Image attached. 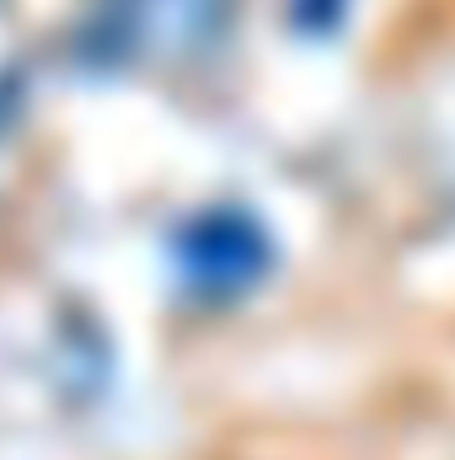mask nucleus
I'll use <instances>...</instances> for the list:
<instances>
[{"label":"nucleus","mask_w":455,"mask_h":460,"mask_svg":"<svg viewBox=\"0 0 455 460\" xmlns=\"http://www.w3.org/2000/svg\"><path fill=\"white\" fill-rule=\"evenodd\" d=\"M150 32V0H81L65 27V54L81 70H118Z\"/></svg>","instance_id":"nucleus-2"},{"label":"nucleus","mask_w":455,"mask_h":460,"mask_svg":"<svg viewBox=\"0 0 455 460\" xmlns=\"http://www.w3.org/2000/svg\"><path fill=\"white\" fill-rule=\"evenodd\" d=\"M172 257H177V273L188 289H199L210 300H230V295H246L268 273L273 241L257 215H246L236 204H215L177 226Z\"/></svg>","instance_id":"nucleus-1"},{"label":"nucleus","mask_w":455,"mask_h":460,"mask_svg":"<svg viewBox=\"0 0 455 460\" xmlns=\"http://www.w3.org/2000/svg\"><path fill=\"white\" fill-rule=\"evenodd\" d=\"M343 11V0H295V22L300 27H333Z\"/></svg>","instance_id":"nucleus-3"}]
</instances>
